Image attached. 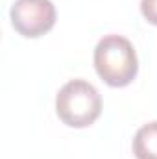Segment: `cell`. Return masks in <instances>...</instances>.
Returning <instances> with one entry per match:
<instances>
[{"label": "cell", "instance_id": "obj_5", "mask_svg": "<svg viewBox=\"0 0 157 159\" xmlns=\"http://www.w3.org/2000/svg\"><path fill=\"white\" fill-rule=\"evenodd\" d=\"M141 13L146 22L157 26V0H141Z\"/></svg>", "mask_w": 157, "mask_h": 159}, {"label": "cell", "instance_id": "obj_3", "mask_svg": "<svg viewBox=\"0 0 157 159\" xmlns=\"http://www.w3.org/2000/svg\"><path fill=\"white\" fill-rule=\"evenodd\" d=\"M56 6L52 0H15L9 9L13 30L26 37L37 39L56 26Z\"/></svg>", "mask_w": 157, "mask_h": 159}, {"label": "cell", "instance_id": "obj_2", "mask_svg": "<svg viewBox=\"0 0 157 159\" xmlns=\"http://www.w3.org/2000/svg\"><path fill=\"white\" fill-rule=\"evenodd\" d=\"M56 113L69 128H89L102 115V96L87 80H69L56 94Z\"/></svg>", "mask_w": 157, "mask_h": 159}, {"label": "cell", "instance_id": "obj_4", "mask_svg": "<svg viewBox=\"0 0 157 159\" xmlns=\"http://www.w3.org/2000/svg\"><path fill=\"white\" fill-rule=\"evenodd\" d=\"M131 148L137 159H157V120L137 129Z\"/></svg>", "mask_w": 157, "mask_h": 159}, {"label": "cell", "instance_id": "obj_1", "mask_svg": "<svg viewBox=\"0 0 157 159\" xmlns=\"http://www.w3.org/2000/svg\"><path fill=\"white\" fill-rule=\"evenodd\" d=\"M92 61L96 74L109 87H128L139 74L135 46L129 39L118 34L104 35L98 41Z\"/></svg>", "mask_w": 157, "mask_h": 159}]
</instances>
